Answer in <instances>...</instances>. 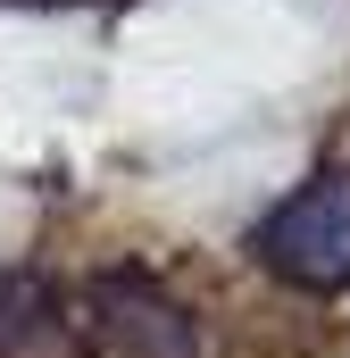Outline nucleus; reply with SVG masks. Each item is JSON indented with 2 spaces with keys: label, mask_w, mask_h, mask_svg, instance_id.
Segmentation results:
<instances>
[{
  "label": "nucleus",
  "mask_w": 350,
  "mask_h": 358,
  "mask_svg": "<svg viewBox=\"0 0 350 358\" xmlns=\"http://www.w3.org/2000/svg\"><path fill=\"white\" fill-rule=\"evenodd\" d=\"M267 275L300 283V292H342L350 283V176H326L292 200H275L251 234Z\"/></svg>",
  "instance_id": "1"
},
{
  "label": "nucleus",
  "mask_w": 350,
  "mask_h": 358,
  "mask_svg": "<svg viewBox=\"0 0 350 358\" xmlns=\"http://www.w3.org/2000/svg\"><path fill=\"white\" fill-rule=\"evenodd\" d=\"M100 325H108L117 358H192V325L175 317V300H159L134 275L100 283Z\"/></svg>",
  "instance_id": "2"
},
{
  "label": "nucleus",
  "mask_w": 350,
  "mask_h": 358,
  "mask_svg": "<svg viewBox=\"0 0 350 358\" xmlns=\"http://www.w3.org/2000/svg\"><path fill=\"white\" fill-rule=\"evenodd\" d=\"M0 358H84V334H76V317L59 308L50 283L0 292Z\"/></svg>",
  "instance_id": "3"
}]
</instances>
